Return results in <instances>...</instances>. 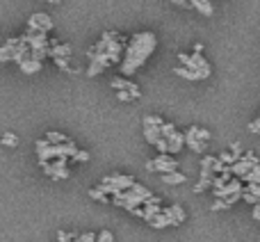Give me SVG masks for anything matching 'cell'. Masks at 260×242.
Listing matches in <instances>:
<instances>
[{"label":"cell","mask_w":260,"mask_h":242,"mask_svg":"<svg viewBox=\"0 0 260 242\" xmlns=\"http://www.w3.org/2000/svg\"><path fill=\"white\" fill-rule=\"evenodd\" d=\"M103 183H110L112 188H117V190H128L130 185L135 183V178L133 176H128V174H112V176H105Z\"/></svg>","instance_id":"ba28073f"},{"label":"cell","mask_w":260,"mask_h":242,"mask_svg":"<svg viewBox=\"0 0 260 242\" xmlns=\"http://www.w3.org/2000/svg\"><path fill=\"white\" fill-rule=\"evenodd\" d=\"M3 144H5V146H16V144H18V137H16L14 133H5V135H3Z\"/></svg>","instance_id":"cb8c5ba5"},{"label":"cell","mask_w":260,"mask_h":242,"mask_svg":"<svg viewBox=\"0 0 260 242\" xmlns=\"http://www.w3.org/2000/svg\"><path fill=\"white\" fill-rule=\"evenodd\" d=\"M183 142L187 144V146L192 148L194 153H203V151H206V142H201V139H197V137H194V135H189V133H185V135H183Z\"/></svg>","instance_id":"9a60e30c"},{"label":"cell","mask_w":260,"mask_h":242,"mask_svg":"<svg viewBox=\"0 0 260 242\" xmlns=\"http://www.w3.org/2000/svg\"><path fill=\"white\" fill-rule=\"evenodd\" d=\"M185 146V142H183V135L180 133H171V135H167V153L169 156H176V153H180V148Z\"/></svg>","instance_id":"30bf717a"},{"label":"cell","mask_w":260,"mask_h":242,"mask_svg":"<svg viewBox=\"0 0 260 242\" xmlns=\"http://www.w3.org/2000/svg\"><path fill=\"white\" fill-rule=\"evenodd\" d=\"M99 73H103V67H101V64H96V62H89V69H87V76L94 78V76H99Z\"/></svg>","instance_id":"d4e9b609"},{"label":"cell","mask_w":260,"mask_h":242,"mask_svg":"<svg viewBox=\"0 0 260 242\" xmlns=\"http://www.w3.org/2000/svg\"><path fill=\"white\" fill-rule=\"evenodd\" d=\"M174 130H176V126H174V124H167V121L160 126V135H162V137H167V135H171V133H174Z\"/></svg>","instance_id":"83f0119b"},{"label":"cell","mask_w":260,"mask_h":242,"mask_svg":"<svg viewBox=\"0 0 260 242\" xmlns=\"http://www.w3.org/2000/svg\"><path fill=\"white\" fill-rule=\"evenodd\" d=\"M231 153H233V156H242V146H240V144H233V146H231Z\"/></svg>","instance_id":"ab89813d"},{"label":"cell","mask_w":260,"mask_h":242,"mask_svg":"<svg viewBox=\"0 0 260 242\" xmlns=\"http://www.w3.org/2000/svg\"><path fill=\"white\" fill-rule=\"evenodd\" d=\"M229 203H226V199H217L215 206H212V210H229Z\"/></svg>","instance_id":"4dcf8cb0"},{"label":"cell","mask_w":260,"mask_h":242,"mask_svg":"<svg viewBox=\"0 0 260 242\" xmlns=\"http://www.w3.org/2000/svg\"><path fill=\"white\" fill-rule=\"evenodd\" d=\"M144 124H153V126H162V124H165V119H162V117H151V114H148V117H144Z\"/></svg>","instance_id":"d6a6232c"},{"label":"cell","mask_w":260,"mask_h":242,"mask_svg":"<svg viewBox=\"0 0 260 242\" xmlns=\"http://www.w3.org/2000/svg\"><path fill=\"white\" fill-rule=\"evenodd\" d=\"M148 224L153 226V229H165V226H178L174 220H171L169 215H165V213H157V215H153L151 220H148Z\"/></svg>","instance_id":"8fae6325"},{"label":"cell","mask_w":260,"mask_h":242,"mask_svg":"<svg viewBox=\"0 0 260 242\" xmlns=\"http://www.w3.org/2000/svg\"><path fill=\"white\" fill-rule=\"evenodd\" d=\"M155 46H157V39L153 32H139V35H135L133 39L128 41V46H123L126 57L119 59V62H121L123 76H133V73L153 55Z\"/></svg>","instance_id":"6da1fadb"},{"label":"cell","mask_w":260,"mask_h":242,"mask_svg":"<svg viewBox=\"0 0 260 242\" xmlns=\"http://www.w3.org/2000/svg\"><path fill=\"white\" fill-rule=\"evenodd\" d=\"M240 199H244V201L251 203V206H253V203H258V201H260L258 194H251V192H247V190H242V192H240Z\"/></svg>","instance_id":"603a6c76"},{"label":"cell","mask_w":260,"mask_h":242,"mask_svg":"<svg viewBox=\"0 0 260 242\" xmlns=\"http://www.w3.org/2000/svg\"><path fill=\"white\" fill-rule=\"evenodd\" d=\"M217 160H221V162H224V165H233V162L235 160H238V156H233V153H219V158H217Z\"/></svg>","instance_id":"4316f807"},{"label":"cell","mask_w":260,"mask_h":242,"mask_svg":"<svg viewBox=\"0 0 260 242\" xmlns=\"http://www.w3.org/2000/svg\"><path fill=\"white\" fill-rule=\"evenodd\" d=\"M119 94H117V99L119 101H123V103H128V101H133V96H130V92L128 89H117Z\"/></svg>","instance_id":"1f68e13d"},{"label":"cell","mask_w":260,"mask_h":242,"mask_svg":"<svg viewBox=\"0 0 260 242\" xmlns=\"http://www.w3.org/2000/svg\"><path fill=\"white\" fill-rule=\"evenodd\" d=\"M130 85H133V82L126 80V78H114V80H112L114 89H130Z\"/></svg>","instance_id":"7402d4cb"},{"label":"cell","mask_w":260,"mask_h":242,"mask_svg":"<svg viewBox=\"0 0 260 242\" xmlns=\"http://www.w3.org/2000/svg\"><path fill=\"white\" fill-rule=\"evenodd\" d=\"M153 146H155L160 153H167V137H160L155 144H153Z\"/></svg>","instance_id":"836d02e7"},{"label":"cell","mask_w":260,"mask_h":242,"mask_svg":"<svg viewBox=\"0 0 260 242\" xmlns=\"http://www.w3.org/2000/svg\"><path fill=\"white\" fill-rule=\"evenodd\" d=\"M89 197H91V199H96V201L110 203V197H108V194H105V192H101L99 188H91V190H89Z\"/></svg>","instance_id":"ffe728a7"},{"label":"cell","mask_w":260,"mask_h":242,"mask_svg":"<svg viewBox=\"0 0 260 242\" xmlns=\"http://www.w3.org/2000/svg\"><path fill=\"white\" fill-rule=\"evenodd\" d=\"M18 67H21V71L27 73V76L41 71V62H39V59H32V57H23L21 62H18Z\"/></svg>","instance_id":"7c38bea8"},{"label":"cell","mask_w":260,"mask_h":242,"mask_svg":"<svg viewBox=\"0 0 260 242\" xmlns=\"http://www.w3.org/2000/svg\"><path fill=\"white\" fill-rule=\"evenodd\" d=\"M251 215H253V220H260V206H258V203H253V213H251Z\"/></svg>","instance_id":"b9f144b4"},{"label":"cell","mask_w":260,"mask_h":242,"mask_svg":"<svg viewBox=\"0 0 260 242\" xmlns=\"http://www.w3.org/2000/svg\"><path fill=\"white\" fill-rule=\"evenodd\" d=\"M78 151V146L69 139V142H62V144H46V146H41V148H37V156H39V165L41 162H48V160H55V158H59V156H67V158H71L73 153Z\"/></svg>","instance_id":"7a4b0ae2"},{"label":"cell","mask_w":260,"mask_h":242,"mask_svg":"<svg viewBox=\"0 0 260 242\" xmlns=\"http://www.w3.org/2000/svg\"><path fill=\"white\" fill-rule=\"evenodd\" d=\"M71 158H73V160H76V162H89V158H91V156H89V153H87V151H80V148H78V151L73 153Z\"/></svg>","instance_id":"484cf974"},{"label":"cell","mask_w":260,"mask_h":242,"mask_svg":"<svg viewBox=\"0 0 260 242\" xmlns=\"http://www.w3.org/2000/svg\"><path fill=\"white\" fill-rule=\"evenodd\" d=\"M41 169H44V174H48L50 178H55V180H59V178H69L71 176V171H69V167L64 165V167H59V165H55L53 160H48V162H41Z\"/></svg>","instance_id":"52a82bcc"},{"label":"cell","mask_w":260,"mask_h":242,"mask_svg":"<svg viewBox=\"0 0 260 242\" xmlns=\"http://www.w3.org/2000/svg\"><path fill=\"white\" fill-rule=\"evenodd\" d=\"M59 69H69V57H53Z\"/></svg>","instance_id":"8d00e7d4"},{"label":"cell","mask_w":260,"mask_h":242,"mask_svg":"<svg viewBox=\"0 0 260 242\" xmlns=\"http://www.w3.org/2000/svg\"><path fill=\"white\" fill-rule=\"evenodd\" d=\"M53 30V18L48 14H32L30 21H27V32H50Z\"/></svg>","instance_id":"5b68a950"},{"label":"cell","mask_w":260,"mask_h":242,"mask_svg":"<svg viewBox=\"0 0 260 242\" xmlns=\"http://www.w3.org/2000/svg\"><path fill=\"white\" fill-rule=\"evenodd\" d=\"M0 62H12V57H9V50H7V46H0Z\"/></svg>","instance_id":"e575fe53"},{"label":"cell","mask_w":260,"mask_h":242,"mask_svg":"<svg viewBox=\"0 0 260 242\" xmlns=\"http://www.w3.org/2000/svg\"><path fill=\"white\" fill-rule=\"evenodd\" d=\"M189 5H194V7H197L199 12L203 14V16H212V14H215V9H212L210 0H192Z\"/></svg>","instance_id":"2e32d148"},{"label":"cell","mask_w":260,"mask_h":242,"mask_svg":"<svg viewBox=\"0 0 260 242\" xmlns=\"http://www.w3.org/2000/svg\"><path fill=\"white\" fill-rule=\"evenodd\" d=\"M99 240H101V242H112L114 235L110 233V231H101V233H99Z\"/></svg>","instance_id":"d590c367"},{"label":"cell","mask_w":260,"mask_h":242,"mask_svg":"<svg viewBox=\"0 0 260 242\" xmlns=\"http://www.w3.org/2000/svg\"><path fill=\"white\" fill-rule=\"evenodd\" d=\"M160 137H162V135H160V126L144 124V139H146L148 144H155Z\"/></svg>","instance_id":"5bb4252c"},{"label":"cell","mask_w":260,"mask_h":242,"mask_svg":"<svg viewBox=\"0 0 260 242\" xmlns=\"http://www.w3.org/2000/svg\"><path fill=\"white\" fill-rule=\"evenodd\" d=\"M146 169L148 171H160V174H165V171L178 169V162H176L174 158L169 156V153H160V156H155L153 160L146 162Z\"/></svg>","instance_id":"3957f363"},{"label":"cell","mask_w":260,"mask_h":242,"mask_svg":"<svg viewBox=\"0 0 260 242\" xmlns=\"http://www.w3.org/2000/svg\"><path fill=\"white\" fill-rule=\"evenodd\" d=\"M162 183H167V185H180V183H185V174H180L178 169L165 171V174H162Z\"/></svg>","instance_id":"4fadbf2b"},{"label":"cell","mask_w":260,"mask_h":242,"mask_svg":"<svg viewBox=\"0 0 260 242\" xmlns=\"http://www.w3.org/2000/svg\"><path fill=\"white\" fill-rule=\"evenodd\" d=\"M178 62L185 64V69H194V71H208V73H210V64H208L206 57H203L201 53H197V50H194L192 55L180 53L178 55Z\"/></svg>","instance_id":"277c9868"},{"label":"cell","mask_w":260,"mask_h":242,"mask_svg":"<svg viewBox=\"0 0 260 242\" xmlns=\"http://www.w3.org/2000/svg\"><path fill=\"white\" fill-rule=\"evenodd\" d=\"M78 240H80V242H91V240H96V235L94 233H85V235H80Z\"/></svg>","instance_id":"60d3db41"},{"label":"cell","mask_w":260,"mask_h":242,"mask_svg":"<svg viewBox=\"0 0 260 242\" xmlns=\"http://www.w3.org/2000/svg\"><path fill=\"white\" fill-rule=\"evenodd\" d=\"M46 35H48V32H25L23 37H18V41L30 46V48H44V46L50 44V41L46 39Z\"/></svg>","instance_id":"8992f818"},{"label":"cell","mask_w":260,"mask_h":242,"mask_svg":"<svg viewBox=\"0 0 260 242\" xmlns=\"http://www.w3.org/2000/svg\"><path fill=\"white\" fill-rule=\"evenodd\" d=\"M174 73H176V76H180V78H185V80H192V82H197V80H206V78L210 76L208 71H194V69H185V67L174 69Z\"/></svg>","instance_id":"9c48e42d"},{"label":"cell","mask_w":260,"mask_h":242,"mask_svg":"<svg viewBox=\"0 0 260 242\" xmlns=\"http://www.w3.org/2000/svg\"><path fill=\"white\" fill-rule=\"evenodd\" d=\"M249 130H251V133H258L260 130V119H253L251 124H249Z\"/></svg>","instance_id":"f35d334b"},{"label":"cell","mask_w":260,"mask_h":242,"mask_svg":"<svg viewBox=\"0 0 260 242\" xmlns=\"http://www.w3.org/2000/svg\"><path fill=\"white\" fill-rule=\"evenodd\" d=\"M212 162H215V156H206L201 160V169H206V171H212L210 167H212Z\"/></svg>","instance_id":"f546056e"},{"label":"cell","mask_w":260,"mask_h":242,"mask_svg":"<svg viewBox=\"0 0 260 242\" xmlns=\"http://www.w3.org/2000/svg\"><path fill=\"white\" fill-rule=\"evenodd\" d=\"M212 185V176H201V180L197 183V188H194V192H203L206 188H210Z\"/></svg>","instance_id":"44dd1931"},{"label":"cell","mask_w":260,"mask_h":242,"mask_svg":"<svg viewBox=\"0 0 260 242\" xmlns=\"http://www.w3.org/2000/svg\"><path fill=\"white\" fill-rule=\"evenodd\" d=\"M169 213H171V217H174L176 222H185V210H183V206H178V203H174V206L169 208Z\"/></svg>","instance_id":"d6986e66"},{"label":"cell","mask_w":260,"mask_h":242,"mask_svg":"<svg viewBox=\"0 0 260 242\" xmlns=\"http://www.w3.org/2000/svg\"><path fill=\"white\" fill-rule=\"evenodd\" d=\"M194 137H197V139H201V142H208V137H210V133H208L206 128H197V130H194Z\"/></svg>","instance_id":"f1b7e54d"},{"label":"cell","mask_w":260,"mask_h":242,"mask_svg":"<svg viewBox=\"0 0 260 242\" xmlns=\"http://www.w3.org/2000/svg\"><path fill=\"white\" fill-rule=\"evenodd\" d=\"M247 192L258 194V197H260V183H249V185H247Z\"/></svg>","instance_id":"74e56055"},{"label":"cell","mask_w":260,"mask_h":242,"mask_svg":"<svg viewBox=\"0 0 260 242\" xmlns=\"http://www.w3.org/2000/svg\"><path fill=\"white\" fill-rule=\"evenodd\" d=\"M242 180H247V183H260V162L258 165H253L251 169L242 176Z\"/></svg>","instance_id":"e0dca14e"},{"label":"cell","mask_w":260,"mask_h":242,"mask_svg":"<svg viewBox=\"0 0 260 242\" xmlns=\"http://www.w3.org/2000/svg\"><path fill=\"white\" fill-rule=\"evenodd\" d=\"M71 238H73V235H69V233H62V231H59V235H57V240H62V242H64V240H71Z\"/></svg>","instance_id":"7bdbcfd3"},{"label":"cell","mask_w":260,"mask_h":242,"mask_svg":"<svg viewBox=\"0 0 260 242\" xmlns=\"http://www.w3.org/2000/svg\"><path fill=\"white\" fill-rule=\"evenodd\" d=\"M46 139H48L50 144H62V142H69V137H67V135L57 133V130H50V133L46 135Z\"/></svg>","instance_id":"ac0fdd59"},{"label":"cell","mask_w":260,"mask_h":242,"mask_svg":"<svg viewBox=\"0 0 260 242\" xmlns=\"http://www.w3.org/2000/svg\"><path fill=\"white\" fill-rule=\"evenodd\" d=\"M44 3H59V0H44Z\"/></svg>","instance_id":"f6af8a7d"},{"label":"cell","mask_w":260,"mask_h":242,"mask_svg":"<svg viewBox=\"0 0 260 242\" xmlns=\"http://www.w3.org/2000/svg\"><path fill=\"white\" fill-rule=\"evenodd\" d=\"M171 3H176V5H187V0H171Z\"/></svg>","instance_id":"ee69618b"}]
</instances>
